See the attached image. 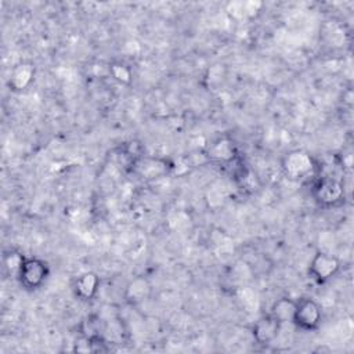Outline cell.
<instances>
[{
	"label": "cell",
	"mask_w": 354,
	"mask_h": 354,
	"mask_svg": "<svg viewBox=\"0 0 354 354\" xmlns=\"http://www.w3.org/2000/svg\"><path fill=\"white\" fill-rule=\"evenodd\" d=\"M282 173L292 181H303L317 173V162L304 149H290L281 159Z\"/></svg>",
	"instance_id": "obj_1"
},
{
	"label": "cell",
	"mask_w": 354,
	"mask_h": 354,
	"mask_svg": "<svg viewBox=\"0 0 354 354\" xmlns=\"http://www.w3.org/2000/svg\"><path fill=\"white\" fill-rule=\"evenodd\" d=\"M314 201L322 207H332L344 201V185L339 177L318 176L311 187Z\"/></svg>",
	"instance_id": "obj_2"
},
{
	"label": "cell",
	"mask_w": 354,
	"mask_h": 354,
	"mask_svg": "<svg viewBox=\"0 0 354 354\" xmlns=\"http://www.w3.org/2000/svg\"><path fill=\"white\" fill-rule=\"evenodd\" d=\"M50 275L48 263L39 257H26L22 270L18 275V282L28 290L40 289Z\"/></svg>",
	"instance_id": "obj_3"
},
{
	"label": "cell",
	"mask_w": 354,
	"mask_h": 354,
	"mask_svg": "<svg viewBox=\"0 0 354 354\" xmlns=\"http://www.w3.org/2000/svg\"><path fill=\"white\" fill-rule=\"evenodd\" d=\"M322 321V308L311 297H303L296 301L293 324L303 330H315Z\"/></svg>",
	"instance_id": "obj_4"
},
{
	"label": "cell",
	"mask_w": 354,
	"mask_h": 354,
	"mask_svg": "<svg viewBox=\"0 0 354 354\" xmlns=\"http://www.w3.org/2000/svg\"><path fill=\"white\" fill-rule=\"evenodd\" d=\"M340 260L328 252H317L310 261L308 274L317 283H325L340 271Z\"/></svg>",
	"instance_id": "obj_5"
},
{
	"label": "cell",
	"mask_w": 354,
	"mask_h": 354,
	"mask_svg": "<svg viewBox=\"0 0 354 354\" xmlns=\"http://www.w3.org/2000/svg\"><path fill=\"white\" fill-rule=\"evenodd\" d=\"M203 156L209 162L218 163L223 166H230L232 162L239 159V151L235 141L231 137L223 136L213 140L206 147Z\"/></svg>",
	"instance_id": "obj_6"
},
{
	"label": "cell",
	"mask_w": 354,
	"mask_h": 354,
	"mask_svg": "<svg viewBox=\"0 0 354 354\" xmlns=\"http://www.w3.org/2000/svg\"><path fill=\"white\" fill-rule=\"evenodd\" d=\"M131 171L141 180L149 181L156 180L165 174L171 173V163L162 158L152 156H140L130 163Z\"/></svg>",
	"instance_id": "obj_7"
},
{
	"label": "cell",
	"mask_w": 354,
	"mask_h": 354,
	"mask_svg": "<svg viewBox=\"0 0 354 354\" xmlns=\"http://www.w3.org/2000/svg\"><path fill=\"white\" fill-rule=\"evenodd\" d=\"M36 76V65L32 61H19L17 62L8 75L7 84L11 91L21 93L30 87V84L35 82Z\"/></svg>",
	"instance_id": "obj_8"
},
{
	"label": "cell",
	"mask_w": 354,
	"mask_h": 354,
	"mask_svg": "<svg viewBox=\"0 0 354 354\" xmlns=\"http://www.w3.org/2000/svg\"><path fill=\"white\" fill-rule=\"evenodd\" d=\"M282 324L277 321L270 313L260 317L252 326V336L259 344H270L272 343L281 332Z\"/></svg>",
	"instance_id": "obj_9"
},
{
	"label": "cell",
	"mask_w": 354,
	"mask_h": 354,
	"mask_svg": "<svg viewBox=\"0 0 354 354\" xmlns=\"http://www.w3.org/2000/svg\"><path fill=\"white\" fill-rule=\"evenodd\" d=\"M152 290H153L152 282L144 275H137V277H133L126 283L123 290V297L129 304L138 306L151 297Z\"/></svg>",
	"instance_id": "obj_10"
},
{
	"label": "cell",
	"mask_w": 354,
	"mask_h": 354,
	"mask_svg": "<svg viewBox=\"0 0 354 354\" xmlns=\"http://www.w3.org/2000/svg\"><path fill=\"white\" fill-rule=\"evenodd\" d=\"M100 277L94 271H84L73 281V293L82 301L93 300L100 290Z\"/></svg>",
	"instance_id": "obj_11"
},
{
	"label": "cell",
	"mask_w": 354,
	"mask_h": 354,
	"mask_svg": "<svg viewBox=\"0 0 354 354\" xmlns=\"http://www.w3.org/2000/svg\"><path fill=\"white\" fill-rule=\"evenodd\" d=\"M296 301L289 296H282L279 299H277L270 308V314L279 321L282 325L283 324H293V317H295V311H296Z\"/></svg>",
	"instance_id": "obj_12"
},
{
	"label": "cell",
	"mask_w": 354,
	"mask_h": 354,
	"mask_svg": "<svg viewBox=\"0 0 354 354\" xmlns=\"http://www.w3.org/2000/svg\"><path fill=\"white\" fill-rule=\"evenodd\" d=\"M26 260V256L18 250V249H8L3 252L1 256V266H3V272L8 278L18 279V275L22 270V266Z\"/></svg>",
	"instance_id": "obj_13"
},
{
	"label": "cell",
	"mask_w": 354,
	"mask_h": 354,
	"mask_svg": "<svg viewBox=\"0 0 354 354\" xmlns=\"http://www.w3.org/2000/svg\"><path fill=\"white\" fill-rule=\"evenodd\" d=\"M109 76L118 82L119 84H124V86H129L133 80V71L131 68L124 64V62H120V61H115L112 64H109Z\"/></svg>",
	"instance_id": "obj_14"
},
{
	"label": "cell",
	"mask_w": 354,
	"mask_h": 354,
	"mask_svg": "<svg viewBox=\"0 0 354 354\" xmlns=\"http://www.w3.org/2000/svg\"><path fill=\"white\" fill-rule=\"evenodd\" d=\"M100 321L97 317H87L83 322H82V335H86L88 337H93V336H98L101 335L100 332Z\"/></svg>",
	"instance_id": "obj_15"
},
{
	"label": "cell",
	"mask_w": 354,
	"mask_h": 354,
	"mask_svg": "<svg viewBox=\"0 0 354 354\" xmlns=\"http://www.w3.org/2000/svg\"><path fill=\"white\" fill-rule=\"evenodd\" d=\"M73 351H76V353H93L91 337L80 333V336L73 343Z\"/></svg>",
	"instance_id": "obj_16"
}]
</instances>
